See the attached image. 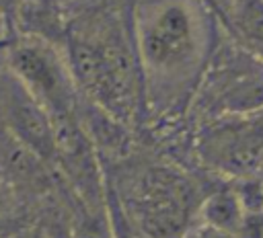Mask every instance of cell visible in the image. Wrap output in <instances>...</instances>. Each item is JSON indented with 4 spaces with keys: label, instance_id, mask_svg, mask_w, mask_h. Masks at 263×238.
<instances>
[{
    "label": "cell",
    "instance_id": "9",
    "mask_svg": "<svg viewBox=\"0 0 263 238\" xmlns=\"http://www.w3.org/2000/svg\"><path fill=\"white\" fill-rule=\"evenodd\" d=\"M242 205L232 189V185H224V187H218V189H212L201 207H199V222L208 224V226H214L218 230H224V232H230V234H236L238 230V224L242 220Z\"/></svg>",
    "mask_w": 263,
    "mask_h": 238
},
{
    "label": "cell",
    "instance_id": "5",
    "mask_svg": "<svg viewBox=\"0 0 263 238\" xmlns=\"http://www.w3.org/2000/svg\"><path fill=\"white\" fill-rule=\"evenodd\" d=\"M257 109H263V62L232 39L220 43L189 111H199L205 123Z\"/></svg>",
    "mask_w": 263,
    "mask_h": 238
},
{
    "label": "cell",
    "instance_id": "3",
    "mask_svg": "<svg viewBox=\"0 0 263 238\" xmlns=\"http://www.w3.org/2000/svg\"><path fill=\"white\" fill-rule=\"evenodd\" d=\"M125 183L121 213L142 238H183L212 191L203 193L199 181L166 162H144Z\"/></svg>",
    "mask_w": 263,
    "mask_h": 238
},
{
    "label": "cell",
    "instance_id": "12",
    "mask_svg": "<svg viewBox=\"0 0 263 238\" xmlns=\"http://www.w3.org/2000/svg\"><path fill=\"white\" fill-rule=\"evenodd\" d=\"M183 238H236V236L230 234V232L218 230V228H214V226H208V224H203V222L197 220V222L185 232Z\"/></svg>",
    "mask_w": 263,
    "mask_h": 238
},
{
    "label": "cell",
    "instance_id": "1",
    "mask_svg": "<svg viewBox=\"0 0 263 238\" xmlns=\"http://www.w3.org/2000/svg\"><path fill=\"white\" fill-rule=\"evenodd\" d=\"M132 25L146 117L189 113L222 43L210 6L203 0H132Z\"/></svg>",
    "mask_w": 263,
    "mask_h": 238
},
{
    "label": "cell",
    "instance_id": "8",
    "mask_svg": "<svg viewBox=\"0 0 263 238\" xmlns=\"http://www.w3.org/2000/svg\"><path fill=\"white\" fill-rule=\"evenodd\" d=\"M220 18L228 37L263 62V0H230Z\"/></svg>",
    "mask_w": 263,
    "mask_h": 238
},
{
    "label": "cell",
    "instance_id": "6",
    "mask_svg": "<svg viewBox=\"0 0 263 238\" xmlns=\"http://www.w3.org/2000/svg\"><path fill=\"white\" fill-rule=\"evenodd\" d=\"M195 154L205 170L230 181L263 174V109L201 123Z\"/></svg>",
    "mask_w": 263,
    "mask_h": 238
},
{
    "label": "cell",
    "instance_id": "11",
    "mask_svg": "<svg viewBox=\"0 0 263 238\" xmlns=\"http://www.w3.org/2000/svg\"><path fill=\"white\" fill-rule=\"evenodd\" d=\"M236 238H263V211H245Z\"/></svg>",
    "mask_w": 263,
    "mask_h": 238
},
{
    "label": "cell",
    "instance_id": "7",
    "mask_svg": "<svg viewBox=\"0 0 263 238\" xmlns=\"http://www.w3.org/2000/svg\"><path fill=\"white\" fill-rule=\"evenodd\" d=\"M0 121L4 131L33 156L60 162V140L51 117L10 70L0 74Z\"/></svg>",
    "mask_w": 263,
    "mask_h": 238
},
{
    "label": "cell",
    "instance_id": "4",
    "mask_svg": "<svg viewBox=\"0 0 263 238\" xmlns=\"http://www.w3.org/2000/svg\"><path fill=\"white\" fill-rule=\"evenodd\" d=\"M8 70L47 111L58 133L82 123L84 96L74 82L64 51L53 41L35 35L18 37L8 49Z\"/></svg>",
    "mask_w": 263,
    "mask_h": 238
},
{
    "label": "cell",
    "instance_id": "2",
    "mask_svg": "<svg viewBox=\"0 0 263 238\" xmlns=\"http://www.w3.org/2000/svg\"><path fill=\"white\" fill-rule=\"evenodd\" d=\"M64 55L80 94L97 109L132 125L146 117L132 6L84 8L64 33Z\"/></svg>",
    "mask_w": 263,
    "mask_h": 238
},
{
    "label": "cell",
    "instance_id": "13",
    "mask_svg": "<svg viewBox=\"0 0 263 238\" xmlns=\"http://www.w3.org/2000/svg\"><path fill=\"white\" fill-rule=\"evenodd\" d=\"M12 209H14V201H12V193H10L8 181L0 174V226H4L8 222Z\"/></svg>",
    "mask_w": 263,
    "mask_h": 238
},
{
    "label": "cell",
    "instance_id": "10",
    "mask_svg": "<svg viewBox=\"0 0 263 238\" xmlns=\"http://www.w3.org/2000/svg\"><path fill=\"white\" fill-rule=\"evenodd\" d=\"M242 211H263V174L259 176H240L230 181Z\"/></svg>",
    "mask_w": 263,
    "mask_h": 238
},
{
    "label": "cell",
    "instance_id": "14",
    "mask_svg": "<svg viewBox=\"0 0 263 238\" xmlns=\"http://www.w3.org/2000/svg\"><path fill=\"white\" fill-rule=\"evenodd\" d=\"M10 238H51L43 226H29V228H23L18 232H14Z\"/></svg>",
    "mask_w": 263,
    "mask_h": 238
}]
</instances>
